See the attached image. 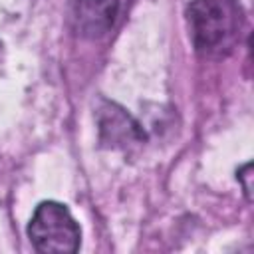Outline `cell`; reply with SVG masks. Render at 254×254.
<instances>
[{
  "label": "cell",
  "instance_id": "obj_1",
  "mask_svg": "<svg viewBox=\"0 0 254 254\" xmlns=\"http://www.w3.org/2000/svg\"><path fill=\"white\" fill-rule=\"evenodd\" d=\"M189 38L200 56H224L240 32L236 0H192L187 8Z\"/></svg>",
  "mask_w": 254,
  "mask_h": 254
},
{
  "label": "cell",
  "instance_id": "obj_2",
  "mask_svg": "<svg viewBox=\"0 0 254 254\" xmlns=\"http://www.w3.org/2000/svg\"><path fill=\"white\" fill-rule=\"evenodd\" d=\"M30 242L44 254H71L81 244V228L69 208L58 200H44L36 206L28 224Z\"/></svg>",
  "mask_w": 254,
  "mask_h": 254
},
{
  "label": "cell",
  "instance_id": "obj_6",
  "mask_svg": "<svg viewBox=\"0 0 254 254\" xmlns=\"http://www.w3.org/2000/svg\"><path fill=\"white\" fill-rule=\"evenodd\" d=\"M2 54H4V46H2V42H0V62H2Z\"/></svg>",
  "mask_w": 254,
  "mask_h": 254
},
{
  "label": "cell",
  "instance_id": "obj_5",
  "mask_svg": "<svg viewBox=\"0 0 254 254\" xmlns=\"http://www.w3.org/2000/svg\"><path fill=\"white\" fill-rule=\"evenodd\" d=\"M236 179H238V183L242 185V190H244V194H246V198L248 200H252V165L250 163H246V165H242L240 169H238V173H236Z\"/></svg>",
  "mask_w": 254,
  "mask_h": 254
},
{
  "label": "cell",
  "instance_id": "obj_3",
  "mask_svg": "<svg viewBox=\"0 0 254 254\" xmlns=\"http://www.w3.org/2000/svg\"><path fill=\"white\" fill-rule=\"evenodd\" d=\"M131 0H79L77 4V32L83 38L107 36L127 14Z\"/></svg>",
  "mask_w": 254,
  "mask_h": 254
},
{
  "label": "cell",
  "instance_id": "obj_4",
  "mask_svg": "<svg viewBox=\"0 0 254 254\" xmlns=\"http://www.w3.org/2000/svg\"><path fill=\"white\" fill-rule=\"evenodd\" d=\"M103 111L105 113L99 121L103 141L111 143L113 147H127L129 143L141 141L143 133L139 131V125L127 113H123V109L109 105V109H103Z\"/></svg>",
  "mask_w": 254,
  "mask_h": 254
}]
</instances>
